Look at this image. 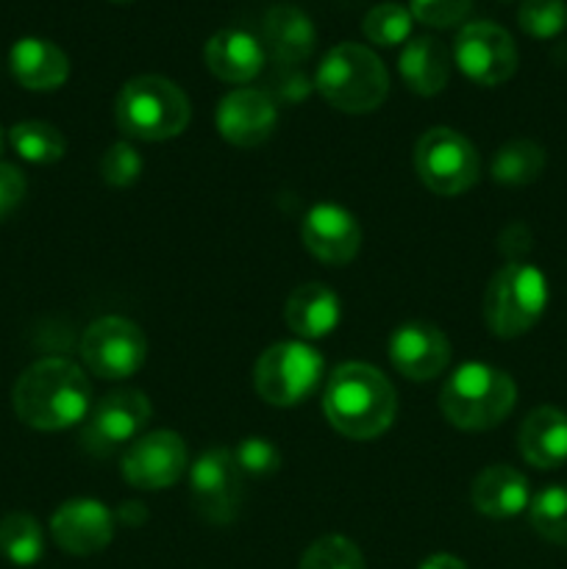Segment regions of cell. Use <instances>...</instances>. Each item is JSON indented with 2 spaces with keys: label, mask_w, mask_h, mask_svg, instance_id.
I'll return each instance as SVG.
<instances>
[{
  "label": "cell",
  "mask_w": 567,
  "mask_h": 569,
  "mask_svg": "<svg viewBox=\"0 0 567 569\" xmlns=\"http://www.w3.org/2000/svg\"><path fill=\"white\" fill-rule=\"evenodd\" d=\"M11 403L28 428L61 431L87 420L92 387L81 367L72 361L39 359L17 378Z\"/></svg>",
  "instance_id": "cell-1"
},
{
  "label": "cell",
  "mask_w": 567,
  "mask_h": 569,
  "mask_svg": "<svg viewBox=\"0 0 567 569\" xmlns=\"http://www.w3.org/2000/svg\"><path fill=\"white\" fill-rule=\"evenodd\" d=\"M322 411L334 431L348 439H376L392 426L398 398L381 370L348 361L331 372L322 392Z\"/></svg>",
  "instance_id": "cell-2"
},
{
  "label": "cell",
  "mask_w": 567,
  "mask_h": 569,
  "mask_svg": "<svg viewBox=\"0 0 567 569\" xmlns=\"http://www.w3.org/2000/svg\"><path fill=\"white\" fill-rule=\"evenodd\" d=\"M517 403V387L509 372L481 361L456 367L439 392V409L445 420L461 431H489L511 415Z\"/></svg>",
  "instance_id": "cell-3"
},
{
  "label": "cell",
  "mask_w": 567,
  "mask_h": 569,
  "mask_svg": "<svg viewBox=\"0 0 567 569\" xmlns=\"http://www.w3.org/2000/svg\"><path fill=\"white\" fill-rule=\"evenodd\" d=\"M315 87L342 114H370L387 100L389 72L370 48L342 42L322 56Z\"/></svg>",
  "instance_id": "cell-4"
},
{
  "label": "cell",
  "mask_w": 567,
  "mask_h": 569,
  "mask_svg": "<svg viewBox=\"0 0 567 569\" xmlns=\"http://www.w3.org/2000/svg\"><path fill=\"white\" fill-rule=\"evenodd\" d=\"M115 120L126 137L167 142L187 131L192 106L183 89L170 78L139 76L131 78L117 94Z\"/></svg>",
  "instance_id": "cell-5"
},
{
  "label": "cell",
  "mask_w": 567,
  "mask_h": 569,
  "mask_svg": "<svg viewBox=\"0 0 567 569\" xmlns=\"http://www.w3.org/2000/svg\"><path fill=\"white\" fill-rule=\"evenodd\" d=\"M548 278L528 261L500 267L484 292V322L498 339H517L531 331L548 309Z\"/></svg>",
  "instance_id": "cell-6"
},
{
  "label": "cell",
  "mask_w": 567,
  "mask_h": 569,
  "mask_svg": "<svg viewBox=\"0 0 567 569\" xmlns=\"http://www.w3.org/2000/svg\"><path fill=\"white\" fill-rule=\"evenodd\" d=\"M326 361L306 342H278L259 356L253 389L265 403L289 409L304 403L320 387Z\"/></svg>",
  "instance_id": "cell-7"
},
{
  "label": "cell",
  "mask_w": 567,
  "mask_h": 569,
  "mask_svg": "<svg viewBox=\"0 0 567 569\" xmlns=\"http://www.w3.org/2000/svg\"><path fill=\"white\" fill-rule=\"evenodd\" d=\"M417 178L442 198H456L478 183L481 159L467 137L454 128H428L415 144Z\"/></svg>",
  "instance_id": "cell-8"
},
{
  "label": "cell",
  "mask_w": 567,
  "mask_h": 569,
  "mask_svg": "<svg viewBox=\"0 0 567 569\" xmlns=\"http://www.w3.org/2000/svg\"><path fill=\"white\" fill-rule=\"evenodd\" d=\"M81 359L92 376L122 381L139 372L148 359L145 331L128 317H100L83 331Z\"/></svg>",
  "instance_id": "cell-9"
},
{
  "label": "cell",
  "mask_w": 567,
  "mask_h": 569,
  "mask_svg": "<svg viewBox=\"0 0 567 569\" xmlns=\"http://www.w3.org/2000/svg\"><path fill=\"white\" fill-rule=\"evenodd\" d=\"M454 61L478 87H498L517 72L520 56L506 28L495 22H467L454 42Z\"/></svg>",
  "instance_id": "cell-10"
},
{
  "label": "cell",
  "mask_w": 567,
  "mask_h": 569,
  "mask_svg": "<svg viewBox=\"0 0 567 569\" xmlns=\"http://www.w3.org/2000/svg\"><path fill=\"white\" fill-rule=\"evenodd\" d=\"M189 495L192 506L211 526H228L237 520L242 503V472L228 448H209L189 467Z\"/></svg>",
  "instance_id": "cell-11"
},
{
  "label": "cell",
  "mask_w": 567,
  "mask_h": 569,
  "mask_svg": "<svg viewBox=\"0 0 567 569\" xmlns=\"http://www.w3.org/2000/svg\"><path fill=\"white\" fill-rule=\"evenodd\" d=\"M150 415H153V406L139 389L109 392L87 415V426L81 431L83 450L92 456H106L120 445L133 442L150 422Z\"/></svg>",
  "instance_id": "cell-12"
},
{
  "label": "cell",
  "mask_w": 567,
  "mask_h": 569,
  "mask_svg": "<svg viewBox=\"0 0 567 569\" xmlns=\"http://www.w3.org/2000/svg\"><path fill=\"white\" fill-rule=\"evenodd\" d=\"M187 442L172 431H150L133 439L122 456V478L142 492H161L187 472Z\"/></svg>",
  "instance_id": "cell-13"
},
{
  "label": "cell",
  "mask_w": 567,
  "mask_h": 569,
  "mask_svg": "<svg viewBox=\"0 0 567 569\" xmlns=\"http://www.w3.org/2000/svg\"><path fill=\"white\" fill-rule=\"evenodd\" d=\"M304 248L322 264L342 267L359 256L361 226L348 209L337 203H317L306 211L300 226Z\"/></svg>",
  "instance_id": "cell-14"
},
{
  "label": "cell",
  "mask_w": 567,
  "mask_h": 569,
  "mask_svg": "<svg viewBox=\"0 0 567 569\" xmlns=\"http://www.w3.org/2000/svg\"><path fill=\"white\" fill-rule=\"evenodd\" d=\"M117 517L103 503L89 498L67 500L50 517V537L64 553L94 556L115 539Z\"/></svg>",
  "instance_id": "cell-15"
},
{
  "label": "cell",
  "mask_w": 567,
  "mask_h": 569,
  "mask_svg": "<svg viewBox=\"0 0 567 569\" xmlns=\"http://www.w3.org/2000/svg\"><path fill=\"white\" fill-rule=\"evenodd\" d=\"M389 361L409 381H434L450 365V342L431 322H406L389 337Z\"/></svg>",
  "instance_id": "cell-16"
},
{
  "label": "cell",
  "mask_w": 567,
  "mask_h": 569,
  "mask_svg": "<svg viewBox=\"0 0 567 569\" xmlns=\"http://www.w3.org/2000/svg\"><path fill=\"white\" fill-rule=\"evenodd\" d=\"M217 131L237 148H256L276 131L278 109L261 89H233L217 106Z\"/></svg>",
  "instance_id": "cell-17"
},
{
  "label": "cell",
  "mask_w": 567,
  "mask_h": 569,
  "mask_svg": "<svg viewBox=\"0 0 567 569\" xmlns=\"http://www.w3.org/2000/svg\"><path fill=\"white\" fill-rule=\"evenodd\" d=\"M9 70L31 92H53L70 78V59L59 44L39 37L17 39L9 50Z\"/></svg>",
  "instance_id": "cell-18"
},
{
  "label": "cell",
  "mask_w": 567,
  "mask_h": 569,
  "mask_svg": "<svg viewBox=\"0 0 567 569\" xmlns=\"http://www.w3.org/2000/svg\"><path fill=\"white\" fill-rule=\"evenodd\" d=\"M470 500L478 515L493 517V520H511L531 503V483L515 467L493 465L476 476Z\"/></svg>",
  "instance_id": "cell-19"
},
{
  "label": "cell",
  "mask_w": 567,
  "mask_h": 569,
  "mask_svg": "<svg viewBox=\"0 0 567 569\" xmlns=\"http://www.w3.org/2000/svg\"><path fill=\"white\" fill-rule=\"evenodd\" d=\"M206 67L226 83H248L265 67V48L242 28H222L206 42Z\"/></svg>",
  "instance_id": "cell-20"
},
{
  "label": "cell",
  "mask_w": 567,
  "mask_h": 569,
  "mask_svg": "<svg viewBox=\"0 0 567 569\" xmlns=\"http://www.w3.org/2000/svg\"><path fill=\"white\" fill-rule=\"evenodd\" d=\"M520 456L537 470H556L567 465V415L556 406H539L523 420L517 431Z\"/></svg>",
  "instance_id": "cell-21"
},
{
  "label": "cell",
  "mask_w": 567,
  "mask_h": 569,
  "mask_svg": "<svg viewBox=\"0 0 567 569\" xmlns=\"http://www.w3.org/2000/svg\"><path fill=\"white\" fill-rule=\"evenodd\" d=\"M400 78L420 98H434L450 81V53L437 37H411L398 59Z\"/></svg>",
  "instance_id": "cell-22"
},
{
  "label": "cell",
  "mask_w": 567,
  "mask_h": 569,
  "mask_svg": "<svg viewBox=\"0 0 567 569\" xmlns=\"http://www.w3.org/2000/svg\"><path fill=\"white\" fill-rule=\"evenodd\" d=\"M284 322L300 339H322L339 326V298L322 283H304L289 292Z\"/></svg>",
  "instance_id": "cell-23"
},
{
  "label": "cell",
  "mask_w": 567,
  "mask_h": 569,
  "mask_svg": "<svg viewBox=\"0 0 567 569\" xmlns=\"http://www.w3.org/2000/svg\"><path fill=\"white\" fill-rule=\"evenodd\" d=\"M265 42L278 61L298 64L309 59L317 44L315 22L298 6H272L265 14Z\"/></svg>",
  "instance_id": "cell-24"
},
{
  "label": "cell",
  "mask_w": 567,
  "mask_h": 569,
  "mask_svg": "<svg viewBox=\"0 0 567 569\" xmlns=\"http://www.w3.org/2000/svg\"><path fill=\"white\" fill-rule=\"evenodd\" d=\"M543 170L545 150L531 139H511V142L500 144L489 164L493 181L504 183V187H528L543 176Z\"/></svg>",
  "instance_id": "cell-25"
},
{
  "label": "cell",
  "mask_w": 567,
  "mask_h": 569,
  "mask_svg": "<svg viewBox=\"0 0 567 569\" xmlns=\"http://www.w3.org/2000/svg\"><path fill=\"white\" fill-rule=\"evenodd\" d=\"M0 553L14 567H33L44 553L42 526L26 511H11L0 520Z\"/></svg>",
  "instance_id": "cell-26"
},
{
  "label": "cell",
  "mask_w": 567,
  "mask_h": 569,
  "mask_svg": "<svg viewBox=\"0 0 567 569\" xmlns=\"http://www.w3.org/2000/svg\"><path fill=\"white\" fill-rule=\"evenodd\" d=\"M9 142L17 150V156L31 161V164H56L67 150L64 133L42 120H26L11 126Z\"/></svg>",
  "instance_id": "cell-27"
},
{
  "label": "cell",
  "mask_w": 567,
  "mask_h": 569,
  "mask_svg": "<svg viewBox=\"0 0 567 569\" xmlns=\"http://www.w3.org/2000/svg\"><path fill=\"white\" fill-rule=\"evenodd\" d=\"M528 522L545 542L567 548V483L539 489L528 503Z\"/></svg>",
  "instance_id": "cell-28"
},
{
  "label": "cell",
  "mask_w": 567,
  "mask_h": 569,
  "mask_svg": "<svg viewBox=\"0 0 567 569\" xmlns=\"http://www.w3.org/2000/svg\"><path fill=\"white\" fill-rule=\"evenodd\" d=\"M411 26L415 17L400 3H378L361 20V31L378 48H395L411 39Z\"/></svg>",
  "instance_id": "cell-29"
},
{
  "label": "cell",
  "mask_w": 567,
  "mask_h": 569,
  "mask_svg": "<svg viewBox=\"0 0 567 569\" xmlns=\"http://www.w3.org/2000/svg\"><path fill=\"white\" fill-rule=\"evenodd\" d=\"M298 569H367L365 556L350 539L328 533L306 548Z\"/></svg>",
  "instance_id": "cell-30"
},
{
  "label": "cell",
  "mask_w": 567,
  "mask_h": 569,
  "mask_svg": "<svg viewBox=\"0 0 567 569\" xmlns=\"http://www.w3.org/2000/svg\"><path fill=\"white\" fill-rule=\"evenodd\" d=\"M517 22L534 39H554L567 28L565 0H523Z\"/></svg>",
  "instance_id": "cell-31"
},
{
  "label": "cell",
  "mask_w": 567,
  "mask_h": 569,
  "mask_svg": "<svg viewBox=\"0 0 567 569\" xmlns=\"http://www.w3.org/2000/svg\"><path fill=\"white\" fill-rule=\"evenodd\" d=\"M142 167V156H139V150L133 148V144L115 142L106 150L103 159H100V176H103V181L109 183V187L126 189L139 181Z\"/></svg>",
  "instance_id": "cell-32"
},
{
  "label": "cell",
  "mask_w": 567,
  "mask_h": 569,
  "mask_svg": "<svg viewBox=\"0 0 567 569\" xmlns=\"http://www.w3.org/2000/svg\"><path fill=\"white\" fill-rule=\"evenodd\" d=\"M231 456L233 461H237L239 472H248V476L256 478L272 476V472H278V467H281V450L265 437L242 439V442L231 450Z\"/></svg>",
  "instance_id": "cell-33"
},
{
  "label": "cell",
  "mask_w": 567,
  "mask_h": 569,
  "mask_svg": "<svg viewBox=\"0 0 567 569\" xmlns=\"http://www.w3.org/2000/svg\"><path fill=\"white\" fill-rule=\"evenodd\" d=\"M472 0H409V11L417 22L431 28H454L470 14Z\"/></svg>",
  "instance_id": "cell-34"
},
{
  "label": "cell",
  "mask_w": 567,
  "mask_h": 569,
  "mask_svg": "<svg viewBox=\"0 0 567 569\" xmlns=\"http://www.w3.org/2000/svg\"><path fill=\"white\" fill-rule=\"evenodd\" d=\"M28 181L22 176L20 167L9 164V161H0V220L14 214L20 209V203L26 200Z\"/></svg>",
  "instance_id": "cell-35"
},
{
  "label": "cell",
  "mask_w": 567,
  "mask_h": 569,
  "mask_svg": "<svg viewBox=\"0 0 567 569\" xmlns=\"http://www.w3.org/2000/svg\"><path fill=\"white\" fill-rule=\"evenodd\" d=\"M417 569H467V565L450 553H434V556H428V559L422 561Z\"/></svg>",
  "instance_id": "cell-36"
},
{
  "label": "cell",
  "mask_w": 567,
  "mask_h": 569,
  "mask_svg": "<svg viewBox=\"0 0 567 569\" xmlns=\"http://www.w3.org/2000/svg\"><path fill=\"white\" fill-rule=\"evenodd\" d=\"M0 150H3V128H0Z\"/></svg>",
  "instance_id": "cell-37"
},
{
  "label": "cell",
  "mask_w": 567,
  "mask_h": 569,
  "mask_svg": "<svg viewBox=\"0 0 567 569\" xmlns=\"http://www.w3.org/2000/svg\"><path fill=\"white\" fill-rule=\"evenodd\" d=\"M111 3H131V0H111Z\"/></svg>",
  "instance_id": "cell-38"
}]
</instances>
